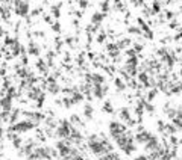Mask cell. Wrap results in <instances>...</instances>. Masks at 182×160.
<instances>
[{
    "mask_svg": "<svg viewBox=\"0 0 182 160\" xmlns=\"http://www.w3.org/2000/svg\"><path fill=\"white\" fill-rule=\"evenodd\" d=\"M34 127H35V124H34V123H31L29 119H24V121H18L17 124H12L11 127H9V131H14V133L21 135V133L31 131Z\"/></svg>",
    "mask_w": 182,
    "mask_h": 160,
    "instance_id": "cell-1",
    "label": "cell"
},
{
    "mask_svg": "<svg viewBox=\"0 0 182 160\" xmlns=\"http://www.w3.org/2000/svg\"><path fill=\"white\" fill-rule=\"evenodd\" d=\"M108 130H109V135L114 139L115 136L126 133V125L123 124V123H120V121H111L108 124Z\"/></svg>",
    "mask_w": 182,
    "mask_h": 160,
    "instance_id": "cell-2",
    "label": "cell"
},
{
    "mask_svg": "<svg viewBox=\"0 0 182 160\" xmlns=\"http://www.w3.org/2000/svg\"><path fill=\"white\" fill-rule=\"evenodd\" d=\"M0 109H2V112H11L12 110V97H9L8 94L0 97Z\"/></svg>",
    "mask_w": 182,
    "mask_h": 160,
    "instance_id": "cell-3",
    "label": "cell"
},
{
    "mask_svg": "<svg viewBox=\"0 0 182 160\" xmlns=\"http://www.w3.org/2000/svg\"><path fill=\"white\" fill-rule=\"evenodd\" d=\"M103 18H105V14H103V12H96V14H93V17H91V24L99 26Z\"/></svg>",
    "mask_w": 182,
    "mask_h": 160,
    "instance_id": "cell-4",
    "label": "cell"
},
{
    "mask_svg": "<svg viewBox=\"0 0 182 160\" xmlns=\"http://www.w3.org/2000/svg\"><path fill=\"white\" fill-rule=\"evenodd\" d=\"M27 52H29L31 56H39V47L36 45L34 41H31L29 45H27Z\"/></svg>",
    "mask_w": 182,
    "mask_h": 160,
    "instance_id": "cell-5",
    "label": "cell"
},
{
    "mask_svg": "<svg viewBox=\"0 0 182 160\" xmlns=\"http://www.w3.org/2000/svg\"><path fill=\"white\" fill-rule=\"evenodd\" d=\"M93 113H94V107L91 106V103H85V106H84V116L87 119H91Z\"/></svg>",
    "mask_w": 182,
    "mask_h": 160,
    "instance_id": "cell-6",
    "label": "cell"
},
{
    "mask_svg": "<svg viewBox=\"0 0 182 160\" xmlns=\"http://www.w3.org/2000/svg\"><path fill=\"white\" fill-rule=\"evenodd\" d=\"M114 83H115V88L118 89V91H123V89L126 88V83H125L122 79H115V80H114Z\"/></svg>",
    "mask_w": 182,
    "mask_h": 160,
    "instance_id": "cell-7",
    "label": "cell"
},
{
    "mask_svg": "<svg viewBox=\"0 0 182 160\" xmlns=\"http://www.w3.org/2000/svg\"><path fill=\"white\" fill-rule=\"evenodd\" d=\"M50 12L53 14L55 18H59V15H61V11H59V5H53L52 8H50Z\"/></svg>",
    "mask_w": 182,
    "mask_h": 160,
    "instance_id": "cell-8",
    "label": "cell"
},
{
    "mask_svg": "<svg viewBox=\"0 0 182 160\" xmlns=\"http://www.w3.org/2000/svg\"><path fill=\"white\" fill-rule=\"evenodd\" d=\"M127 30H129L130 35H140V33H141V29H140L138 26H130Z\"/></svg>",
    "mask_w": 182,
    "mask_h": 160,
    "instance_id": "cell-9",
    "label": "cell"
},
{
    "mask_svg": "<svg viewBox=\"0 0 182 160\" xmlns=\"http://www.w3.org/2000/svg\"><path fill=\"white\" fill-rule=\"evenodd\" d=\"M100 6H102V11H100V12L106 14V12L109 11V0H105V2H102V5H100Z\"/></svg>",
    "mask_w": 182,
    "mask_h": 160,
    "instance_id": "cell-10",
    "label": "cell"
},
{
    "mask_svg": "<svg viewBox=\"0 0 182 160\" xmlns=\"http://www.w3.org/2000/svg\"><path fill=\"white\" fill-rule=\"evenodd\" d=\"M105 38H106V33H105V32H100V33H99V36H97V42H99V44H102V42L105 41Z\"/></svg>",
    "mask_w": 182,
    "mask_h": 160,
    "instance_id": "cell-11",
    "label": "cell"
},
{
    "mask_svg": "<svg viewBox=\"0 0 182 160\" xmlns=\"http://www.w3.org/2000/svg\"><path fill=\"white\" fill-rule=\"evenodd\" d=\"M161 11V5L158 3V2H155L153 3V14H156V12H159Z\"/></svg>",
    "mask_w": 182,
    "mask_h": 160,
    "instance_id": "cell-12",
    "label": "cell"
},
{
    "mask_svg": "<svg viewBox=\"0 0 182 160\" xmlns=\"http://www.w3.org/2000/svg\"><path fill=\"white\" fill-rule=\"evenodd\" d=\"M103 110L111 113V112H112V106H111V103H105V106H103Z\"/></svg>",
    "mask_w": 182,
    "mask_h": 160,
    "instance_id": "cell-13",
    "label": "cell"
},
{
    "mask_svg": "<svg viewBox=\"0 0 182 160\" xmlns=\"http://www.w3.org/2000/svg\"><path fill=\"white\" fill-rule=\"evenodd\" d=\"M134 160H147V156H138V157H135Z\"/></svg>",
    "mask_w": 182,
    "mask_h": 160,
    "instance_id": "cell-14",
    "label": "cell"
}]
</instances>
